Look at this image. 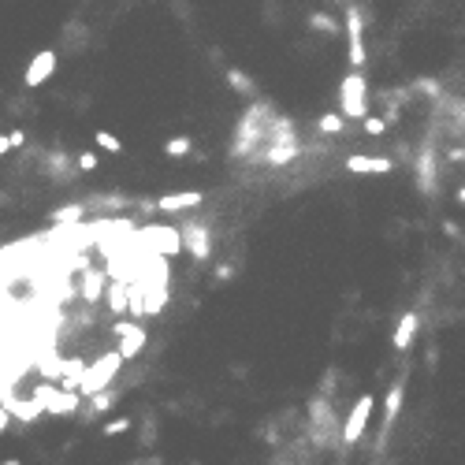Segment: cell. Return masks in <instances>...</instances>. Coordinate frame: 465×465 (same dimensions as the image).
<instances>
[{"label": "cell", "instance_id": "obj_1", "mask_svg": "<svg viewBox=\"0 0 465 465\" xmlns=\"http://www.w3.org/2000/svg\"><path fill=\"white\" fill-rule=\"evenodd\" d=\"M123 358L116 350H108V354H101L93 365H86L82 369V376L74 380V391H79L82 398H90V395H97V391H104V387H112V380L120 376V369H123Z\"/></svg>", "mask_w": 465, "mask_h": 465}, {"label": "cell", "instance_id": "obj_2", "mask_svg": "<svg viewBox=\"0 0 465 465\" xmlns=\"http://www.w3.org/2000/svg\"><path fill=\"white\" fill-rule=\"evenodd\" d=\"M339 417H335V406H331V398L328 395H317L309 402V436L313 443H317L320 450H328L335 447V439H339Z\"/></svg>", "mask_w": 465, "mask_h": 465}, {"label": "cell", "instance_id": "obj_3", "mask_svg": "<svg viewBox=\"0 0 465 465\" xmlns=\"http://www.w3.org/2000/svg\"><path fill=\"white\" fill-rule=\"evenodd\" d=\"M339 116L342 120H365L369 116V82L361 71H350L339 86Z\"/></svg>", "mask_w": 465, "mask_h": 465}, {"label": "cell", "instance_id": "obj_4", "mask_svg": "<svg viewBox=\"0 0 465 465\" xmlns=\"http://www.w3.org/2000/svg\"><path fill=\"white\" fill-rule=\"evenodd\" d=\"M30 398H34V402L41 406V413H45V417H71V413H79V406H82V395L63 391L60 384L52 387L49 380H45V384H38Z\"/></svg>", "mask_w": 465, "mask_h": 465}, {"label": "cell", "instance_id": "obj_5", "mask_svg": "<svg viewBox=\"0 0 465 465\" xmlns=\"http://www.w3.org/2000/svg\"><path fill=\"white\" fill-rule=\"evenodd\" d=\"M179 239H182V250H187L198 265H205L212 257V227L201 223V220H190L179 227Z\"/></svg>", "mask_w": 465, "mask_h": 465}, {"label": "cell", "instance_id": "obj_6", "mask_svg": "<svg viewBox=\"0 0 465 465\" xmlns=\"http://www.w3.org/2000/svg\"><path fill=\"white\" fill-rule=\"evenodd\" d=\"M372 406H376V398H372V395H361L358 402H354V409L346 413L342 428H339L342 447H354V443H361L365 428H369V417H372Z\"/></svg>", "mask_w": 465, "mask_h": 465}, {"label": "cell", "instance_id": "obj_7", "mask_svg": "<svg viewBox=\"0 0 465 465\" xmlns=\"http://www.w3.org/2000/svg\"><path fill=\"white\" fill-rule=\"evenodd\" d=\"M116 354H120L123 361H134L138 354H142V346H145V328H142V320H120L116 324Z\"/></svg>", "mask_w": 465, "mask_h": 465}, {"label": "cell", "instance_id": "obj_8", "mask_svg": "<svg viewBox=\"0 0 465 465\" xmlns=\"http://www.w3.org/2000/svg\"><path fill=\"white\" fill-rule=\"evenodd\" d=\"M346 38H350V71L365 68V15L358 4H346Z\"/></svg>", "mask_w": 465, "mask_h": 465}, {"label": "cell", "instance_id": "obj_9", "mask_svg": "<svg viewBox=\"0 0 465 465\" xmlns=\"http://www.w3.org/2000/svg\"><path fill=\"white\" fill-rule=\"evenodd\" d=\"M142 246L157 257H175L182 250V239H179V227H145L142 231Z\"/></svg>", "mask_w": 465, "mask_h": 465}, {"label": "cell", "instance_id": "obj_10", "mask_svg": "<svg viewBox=\"0 0 465 465\" xmlns=\"http://www.w3.org/2000/svg\"><path fill=\"white\" fill-rule=\"evenodd\" d=\"M402 398H406V384L395 380L391 387H387V398H384V432H380V439H376V450L387 447V436H391L395 420H398V413H402Z\"/></svg>", "mask_w": 465, "mask_h": 465}, {"label": "cell", "instance_id": "obj_11", "mask_svg": "<svg viewBox=\"0 0 465 465\" xmlns=\"http://www.w3.org/2000/svg\"><path fill=\"white\" fill-rule=\"evenodd\" d=\"M56 63H60V56L52 49H41L34 60L26 63V74H23V86L26 90H38L41 82H49L52 74H56Z\"/></svg>", "mask_w": 465, "mask_h": 465}, {"label": "cell", "instance_id": "obj_12", "mask_svg": "<svg viewBox=\"0 0 465 465\" xmlns=\"http://www.w3.org/2000/svg\"><path fill=\"white\" fill-rule=\"evenodd\" d=\"M79 272H82V283H79V294H82V301H86V306H97V301H101V294H104L108 276L101 272V268H90V265H82Z\"/></svg>", "mask_w": 465, "mask_h": 465}, {"label": "cell", "instance_id": "obj_13", "mask_svg": "<svg viewBox=\"0 0 465 465\" xmlns=\"http://www.w3.org/2000/svg\"><path fill=\"white\" fill-rule=\"evenodd\" d=\"M127 298H131V283H123V279H108V283H104L101 301L112 309V317H123V313H127Z\"/></svg>", "mask_w": 465, "mask_h": 465}, {"label": "cell", "instance_id": "obj_14", "mask_svg": "<svg viewBox=\"0 0 465 465\" xmlns=\"http://www.w3.org/2000/svg\"><path fill=\"white\" fill-rule=\"evenodd\" d=\"M346 168L358 171V175H384V171L395 168V160L387 157H361V153H350L346 157Z\"/></svg>", "mask_w": 465, "mask_h": 465}, {"label": "cell", "instance_id": "obj_15", "mask_svg": "<svg viewBox=\"0 0 465 465\" xmlns=\"http://www.w3.org/2000/svg\"><path fill=\"white\" fill-rule=\"evenodd\" d=\"M417 328H420V317H417V313H402V317H398V328H395V339H391L398 354H406L409 346H413Z\"/></svg>", "mask_w": 465, "mask_h": 465}, {"label": "cell", "instance_id": "obj_16", "mask_svg": "<svg viewBox=\"0 0 465 465\" xmlns=\"http://www.w3.org/2000/svg\"><path fill=\"white\" fill-rule=\"evenodd\" d=\"M198 205H201L198 190H182V194H164L157 201V212H187V209H198Z\"/></svg>", "mask_w": 465, "mask_h": 465}, {"label": "cell", "instance_id": "obj_17", "mask_svg": "<svg viewBox=\"0 0 465 465\" xmlns=\"http://www.w3.org/2000/svg\"><path fill=\"white\" fill-rule=\"evenodd\" d=\"M227 82H231V86H235V93H242V97H253V90H257L253 79H250V74H242L239 68L227 71Z\"/></svg>", "mask_w": 465, "mask_h": 465}, {"label": "cell", "instance_id": "obj_18", "mask_svg": "<svg viewBox=\"0 0 465 465\" xmlns=\"http://www.w3.org/2000/svg\"><path fill=\"white\" fill-rule=\"evenodd\" d=\"M190 149H194V138H190V134H179V138H168V142H164V153H168V157H175V160H179V157H187Z\"/></svg>", "mask_w": 465, "mask_h": 465}, {"label": "cell", "instance_id": "obj_19", "mask_svg": "<svg viewBox=\"0 0 465 465\" xmlns=\"http://www.w3.org/2000/svg\"><path fill=\"white\" fill-rule=\"evenodd\" d=\"M82 212H86V205H63V209L52 212V223H74V220H82Z\"/></svg>", "mask_w": 465, "mask_h": 465}, {"label": "cell", "instance_id": "obj_20", "mask_svg": "<svg viewBox=\"0 0 465 465\" xmlns=\"http://www.w3.org/2000/svg\"><path fill=\"white\" fill-rule=\"evenodd\" d=\"M342 127H346V120H342V116H339V112H328V116H320L317 131H320V134H339Z\"/></svg>", "mask_w": 465, "mask_h": 465}, {"label": "cell", "instance_id": "obj_21", "mask_svg": "<svg viewBox=\"0 0 465 465\" xmlns=\"http://www.w3.org/2000/svg\"><path fill=\"white\" fill-rule=\"evenodd\" d=\"M93 142L101 145L104 153H112V157H116V153H123V142H120L116 134H108V131H97V134H93Z\"/></svg>", "mask_w": 465, "mask_h": 465}, {"label": "cell", "instance_id": "obj_22", "mask_svg": "<svg viewBox=\"0 0 465 465\" xmlns=\"http://www.w3.org/2000/svg\"><path fill=\"white\" fill-rule=\"evenodd\" d=\"M309 26L317 30V34H335V30H339V23H335L331 15H320V12L309 15Z\"/></svg>", "mask_w": 465, "mask_h": 465}, {"label": "cell", "instance_id": "obj_23", "mask_svg": "<svg viewBox=\"0 0 465 465\" xmlns=\"http://www.w3.org/2000/svg\"><path fill=\"white\" fill-rule=\"evenodd\" d=\"M131 425H134L131 417H116V420H108L101 432H104V436H123V432H131Z\"/></svg>", "mask_w": 465, "mask_h": 465}, {"label": "cell", "instance_id": "obj_24", "mask_svg": "<svg viewBox=\"0 0 465 465\" xmlns=\"http://www.w3.org/2000/svg\"><path fill=\"white\" fill-rule=\"evenodd\" d=\"M361 131H365V134H384V131H387V120H384V116H365Z\"/></svg>", "mask_w": 465, "mask_h": 465}, {"label": "cell", "instance_id": "obj_25", "mask_svg": "<svg viewBox=\"0 0 465 465\" xmlns=\"http://www.w3.org/2000/svg\"><path fill=\"white\" fill-rule=\"evenodd\" d=\"M74 168H79V171H93L97 168V153H90V149L79 153V157H74Z\"/></svg>", "mask_w": 465, "mask_h": 465}, {"label": "cell", "instance_id": "obj_26", "mask_svg": "<svg viewBox=\"0 0 465 465\" xmlns=\"http://www.w3.org/2000/svg\"><path fill=\"white\" fill-rule=\"evenodd\" d=\"M8 425H12V413H8V406L0 402V436H4V432H8Z\"/></svg>", "mask_w": 465, "mask_h": 465}, {"label": "cell", "instance_id": "obj_27", "mask_svg": "<svg viewBox=\"0 0 465 465\" xmlns=\"http://www.w3.org/2000/svg\"><path fill=\"white\" fill-rule=\"evenodd\" d=\"M8 142H12V149H19V145L26 142V134L23 131H12V134H8Z\"/></svg>", "mask_w": 465, "mask_h": 465}, {"label": "cell", "instance_id": "obj_28", "mask_svg": "<svg viewBox=\"0 0 465 465\" xmlns=\"http://www.w3.org/2000/svg\"><path fill=\"white\" fill-rule=\"evenodd\" d=\"M12 153V142H8V134H0V157H8Z\"/></svg>", "mask_w": 465, "mask_h": 465}, {"label": "cell", "instance_id": "obj_29", "mask_svg": "<svg viewBox=\"0 0 465 465\" xmlns=\"http://www.w3.org/2000/svg\"><path fill=\"white\" fill-rule=\"evenodd\" d=\"M0 465H23V462H19V458H8V462H0Z\"/></svg>", "mask_w": 465, "mask_h": 465}, {"label": "cell", "instance_id": "obj_30", "mask_svg": "<svg viewBox=\"0 0 465 465\" xmlns=\"http://www.w3.org/2000/svg\"><path fill=\"white\" fill-rule=\"evenodd\" d=\"M458 201H462V205H465V187H462V190H458Z\"/></svg>", "mask_w": 465, "mask_h": 465}, {"label": "cell", "instance_id": "obj_31", "mask_svg": "<svg viewBox=\"0 0 465 465\" xmlns=\"http://www.w3.org/2000/svg\"><path fill=\"white\" fill-rule=\"evenodd\" d=\"M0 201H4V190H0Z\"/></svg>", "mask_w": 465, "mask_h": 465}]
</instances>
